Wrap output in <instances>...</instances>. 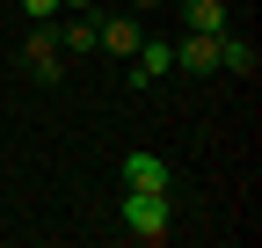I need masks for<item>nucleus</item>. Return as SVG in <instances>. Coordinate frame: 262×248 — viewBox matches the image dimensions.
Returning <instances> with one entry per match:
<instances>
[{
	"mask_svg": "<svg viewBox=\"0 0 262 248\" xmlns=\"http://www.w3.org/2000/svg\"><path fill=\"white\" fill-rule=\"evenodd\" d=\"M124 226L139 241H168L175 234V190H124Z\"/></svg>",
	"mask_w": 262,
	"mask_h": 248,
	"instance_id": "f257e3e1",
	"label": "nucleus"
},
{
	"mask_svg": "<svg viewBox=\"0 0 262 248\" xmlns=\"http://www.w3.org/2000/svg\"><path fill=\"white\" fill-rule=\"evenodd\" d=\"M124 190H175V168L160 153H124Z\"/></svg>",
	"mask_w": 262,
	"mask_h": 248,
	"instance_id": "f03ea898",
	"label": "nucleus"
},
{
	"mask_svg": "<svg viewBox=\"0 0 262 248\" xmlns=\"http://www.w3.org/2000/svg\"><path fill=\"white\" fill-rule=\"evenodd\" d=\"M175 66H182V73H219V37H204V29H182Z\"/></svg>",
	"mask_w": 262,
	"mask_h": 248,
	"instance_id": "7ed1b4c3",
	"label": "nucleus"
},
{
	"mask_svg": "<svg viewBox=\"0 0 262 248\" xmlns=\"http://www.w3.org/2000/svg\"><path fill=\"white\" fill-rule=\"evenodd\" d=\"M22 58H29V73H37V80H58V73H66V58H58V37H51V29H29Z\"/></svg>",
	"mask_w": 262,
	"mask_h": 248,
	"instance_id": "20e7f679",
	"label": "nucleus"
},
{
	"mask_svg": "<svg viewBox=\"0 0 262 248\" xmlns=\"http://www.w3.org/2000/svg\"><path fill=\"white\" fill-rule=\"evenodd\" d=\"M160 73H175V44H146V37H139V58H131V88H153Z\"/></svg>",
	"mask_w": 262,
	"mask_h": 248,
	"instance_id": "39448f33",
	"label": "nucleus"
},
{
	"mask_svg": "<svg viewBox=\"0 0 262 248\" xmlns=\"http://www.w3.org/2000/svg\"><path fill=\"white\" fill-rule=\"evenodd\" d=\"M219 66H226V73H241V80H255V66H262V58H255V44H248V37L219 29Z\"/></svg>",
	"mask_w": 262,
	"mask_h": 248,
	"instance_id": "423d86ee",
	"label": "nucleus"
},
{
	"mask_svg": "<svg viewBox=\"0 0 262 248\" xmlns=\"http://www.w3.org/2000/svg\"><path fill=\"white\" fill-rule=\"evenodd\" d=\"M95 44H102V51H117V58H131V51H139V22H131V15L95 22Z\"/></svg>",
	"mask_w": 262,
	"mask_h": 248,
	"instance_id": "0eeeda50",
	"label": "nucleus"
},
{
	"mask_svg": "<svg viewBox=\"0 0 262 248\" xmlns=\"http://www.w3.org/2000/svg\"><path fill=\"white\" fill-rule=\"evenodd\" d=\"M51 37H58V51H95V15H66Z\"/></svg>",
	"mask_w": 262,
	"mask_h": 248,
	"instance_id": "6e6552de",
	"label": "nucleus"
},
{
	"mask_svg": "<svg viewBox=\"0 0 262 248\" xmlns=\"http://www.w3.org/2000/svg\"><path fill=\"white\" fill-rule=\"evenodd\" d=\"M189 29L219 37V29H226V0H189Z\"/></svg>",
	"mask_w": 262,
	"mask_h": 248,
	"instance_id": "1a4fd4ad",
	"label": "nucleus"
},
{
	"mask_svg": "<svg viewBox=\"0 0 262 248\" xmlns=\"http://www.w3.org/2000/svg\"><path fill=\"white\" fill-rule=\"evenodd\" d=\"M22 8L37 15V22H51V15H58V0H22Z\"/></svg>",
	"mask_w": 262,
	"mask_h": 248,
	"instance_id": "9d476101",
	"label": "nucleus"
},
{
	"mask_svg": "<svg viewBox=\"0 0 262 248\" xmlns=\"http://www.w3.org/2000/svg\"><path fill=\"white\" fill-rule=\"evenodd\" d=\"M58 8H73V15H88V8H95V0H58Z\"/></svg>",
	"mask_w": 262,
	"mask_h": 248,
	"instance_id": "9b49d317",
	"label": "nucleus"
},
{
	"mask_svg": "<svg viewBox=\"0 0 262 248\" xmlns=\"http://www.w3.org/2000/svg\"><path fill=\"white\" fill-rule=\"evenodd\" d=\"M131 8H160V0H131Z\"/></svg>",
	"mask_w": 262,
	"mask_h": 248,
	"instance_id": "f8f14e48",
	"label": "nucleus"
}]
</instances>
